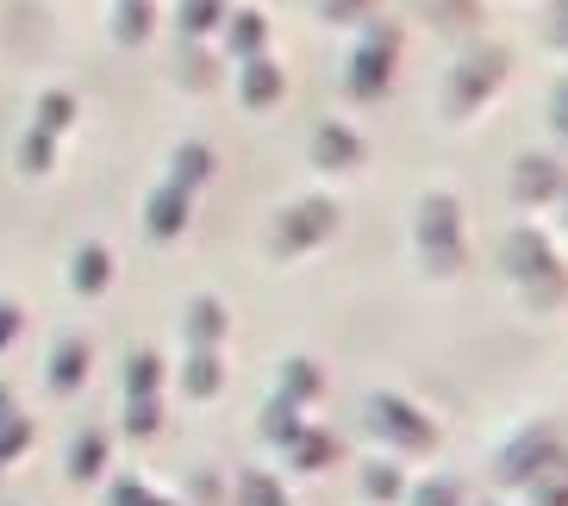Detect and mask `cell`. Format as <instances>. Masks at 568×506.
Returning a JSON list of instances; mask_svg holds the SVG:
<instances>
[{
    "label": "cell",
    "mask_w": 568,
    "mask_h": 506,
    "mask_svg": "<svg viewBox=\"0 0 568 506\" xmlns=\"http://www.w3.org/2000/svg\"><path fill=\"white\" fill-rule=\"evenodd\" d=\"M500 270L518 287L525 313H562L568 306V263L556 256L550 232H537L531 220L500 237Z\"/></svg>",
    "instance_id": "obj_1"
},
{
    "label": "cell",
    "mask_w": 568,
    "mask_h": 506,
    "mask_svg": "<svg viewBox=\"0 0 568 506\" xmlns=\"http://www.w3.org/2000/svg\"><path fill=\"white\" fill-rule=\"evenodd\" d=\"M413 251H418V270L437 275V282L463 275V263H468V237H463V201H456V194H425V201H418Z\"/></svg>",
    "instance_id": "obj_2"
},
{
    "label": "cell",
    "mask_w": 568,
    "mask_h": 506,
    "mask_svg": "<svg viewBox=\"0 0 568 506\" xmlns=\"http://www.w3.org/2000/svg\"><path fill=\"white\" fill-rule=\"evenodd\" d=\"M506 75H513V51H506V44H468L450 63V75H444V119L481 113V107L506 88Z\"/></svg>",
    "instance_id": "obj_3"
},
{
    "label": "cell",
    "mask_w": 568,
    "mask_h": 506,
    "mask_svg": "<svg viewBox=\"0 0 568 506\" xmlns=\"http://www.w3.org/2000/svg\"><path fill=\"white\" fill-rule=\"evenodd\" d=\"M394 63H400V26H368L363 44H356L351 69H344V94L351 101H382L387 82H394Z\"/></svg>",
    "instance_id": "obj_4"
},
{
    "label": "cell",
    "mask_w": 568,
    "mask_h": 506,
    "mask_svg": "<svg viewBox=\"0 0 568 506\" xmlns=\"http://www.w3.org/2000/svg\"><path fill=\"white\" fill-rule=\"evenodd\" d=\"M363 419H368V432H375V438L400 444V451H432V444H437L432 413H418L413 401H400V394H368Z\"/></svg>",
    "instance_id": "obj_5"
},
{
    "label": "cell",
    "mask_w": 568,
    "mask_h": 506,
    "mask_svg": "<svg viewBox=\"0 0 568 506\" xmlns=\"http://www.w3.org/2000/svg\"><path fill=\"white\" fill-rule=\"evenodd\" d=\"M562 182H568L562 156H550V151H525V156H513L506 194H513V206H531V213H537V206H556Z\"/></svg>",
    "instance_id": "obj_6"
},
{
    "label": "cell",
    "mask_w": 568,
    "mask_h": 506,
    "mask_svg": "<svg viewBox=\"0 0 568 506\" xmlns=\"http://www.w3.org/2000/svg\"><path fill=\"white\" fill-rule=\"evenodd\" d=\"M550 451H556L550 425H525V432H513V438L500 444V456H494V482H500V488H525V475H531Z\"/></svg>",
    "instance_id": "obj_7"
},
{
    "label": "cell",
    "mask_w": 568,
    "mask_h": 506,
    "mask_svg": "<svg viewBox=\"0 0 568 506\" xmlns=\"http://www.w3.org/2000/svg\"><path fill=\"white\" fill-rule=\"evenodd\" d=\"M332 232H337V206L332 201H301V206H287L282 225H275V251L301 256V251H313L318 237H332Z\"/></svg>",
    "instance_id": "obj_8"
},
{
    "label": "cell",
    "mask_w": 568,
    "mask_h": 506,
    "mask_svg": "<svg viewBox=\"0 0 568 506\" xmlns=\"http://www.w3.org/2000/svg\"><path fill=\"white\" fill-rule=\"evenodd\" d=\"M525 506H568V451L562 444L525 475Z\"/></svg>",
    "instance_id": "obj_9"
},
{
    "label": "cell",
    "mask_w": 568,
    "mask_h": 506,
    "mask_svg": "<svg viewBox=\"0 0 568 506\" xmlns=\"http://www.w3.org/2000/svg\"><path fill=\"white\" fill-rule=\"evenodd\" d=\"M313 163L318 169H356L363 163V138H356L351 125H337V119L332 125H318L313 132Z\"/></svg>",
    "instance_id": "obj_10"
},
{
    "label": "cell",
    "mask_w": 568,
    "mask_h": 506,
    "mask_svg": "<svg viewBox=\"0 0 568 506\" xmlns=\"http://www.w3.org/2000/svg\"><path fill=\"white\" fill-rule=\"evenodd\" d=\"M244 107H275L282 101V63H268V57H244Z\"/></svg>",
    "instance_id": "obj_11"
},
{
    "label": "cell",
    "mask_w": 568,
    "mask_h": 506,
    "mask_svg": "<svg viewBox=\"0 0 568 506\" xmlns=\"http://www.w3.org/2000/svg\"><path fill=\"white\" fill-rule=\"evenodd\" d=\"M432 7V26H444V32H456V38H475L481 32V0H425Z\"/></svg>",
    "instance_id": "obj_12"
},
{
    "label": "cell",
    "mask_w": 568,
    "mask_h": 506,
    "mask_svg": "<svg viewBox=\"0 0 568 506\" xmlns=\"http://www.w3.org/2000/svg\"><path fill=\"white\" fill-rule=\"evenodd\" d=\"M263 13H251V7H237V13H225V38H232V57H263Z\"/></svg>",
    "instance_id": "obj_13"
},
{
    "label": "cell",
    "mask_w": 568,
    "mask_h": 506,
    "mask_svg": "<svg viewBox=\"0 0 568 506\" xmlns=\"http://www.w3.org/2000/svg\"><path fill=\"white\" fill-rule=\"evenodd\" d=\"M113 38L119 44H144V38H151V0H119Z\"/></svg>",
    "instance_id": "obj_14"
},
{
    "label": "cell",
    "mask_w": 568,
    "mask_h": 506,
    "mask_svg": "<svg viewBox=\"0 0 568 506\" xmlns=\"http://www.w3.org/2000/svg\"><path fill=\"white\" fill-rule=\"evenodd\" d=\"M537 32H544V44H550V51H568V0H544Z\"/></svg>",
    "instance_id": "obj_15"
},
{
    "label": "cell",
    "mask_w": 568,
    "mask_h": 506,
    "mask_svg": "<svg viewBox=\"0 0 568 506\" xmlns=\"http://www.w3.org/2000/svg\"><path fill=\"white\" fill-rule=\"evenodd\" d=\"M225 26V0H182V32H213Z\"/></svg>",
    "instance_id": "obj_16"
},
{
    "label": "cell",
    "mask_w": 568,
    "mask_h": 506,
    "mask_svg": "<svg viewBox=\"0 0 568 506\" xmlns=\"http://www.w3.org/2000/svg\"><path fill=\"white\" fill-rule=\"evenodd\" d=\"M182 213H187V194H175V188H169V194H156L151 225H156V232H175V225H182Z\"/></svg>",
    "instance_id": "obj_17"
},
{
    "label": "cell",
    "mask_w": 568,
    "mask_h": 506,
    "mask_svg": "<svg viewBox=\"0 0 568 506\" xmlns=\"http://www.w3.org/2000/svg\"><path fill=\"white\" fill-rule=\"evenodd\" d=\"M318 13L332 19V26H356V19L375 13V0H318Z\"/></svg>",
    "instance_id": "obj_18"
},
{
    "label": "cell",
    "mask_w": 568,
    "mask_h": 506,
    "mask_svg": "<svg viewBox=\"0 0 568 506\" xmlns=\"http://www.w3.org/2000/svg\"><path fill=\"white\" fill-rule=\"evenodd\" d=\"M550 132H556V144L568 151V75L550 82Z\"/></svg>",
    "instance_id": "obj_19"
},
{
    "label": "cell",
    "mask_w": 568,
    "mask_h": 506,
    "mask_svg": "<svg viewBox=\"0 0 568 506\" xmlns=\"http://www.w3.org/2000/svg\"><path fill=\"white\" fill-rule=\"evenodd\" d=\"M69 119H75V101H69V94H44V101H38V125H44V132H57Z\"/></svg>",
    "instance_id": "obj_20"
},
{
    "label": "cell",
    "mask_w": 568,
    "mask_h": 506,
    "mask_svg": "<svg viewBox=\"0 0 568 506\" xmlns=\"http://www.w3.org/2000/svg\"><path fill=\"white\" fill-rule=\"evenodd\" d=\"M456 494L463 488H456L450 475H437V482H425V488L413 494V506H456Z\"/></svg>",
    "instance_id": "obj_21"
},
{
    "label": "cell",
    "mask_w": 568,
    "mask_h": 506,
    "mask_svg": "<svg viewBox=\"0 0 568 506\" xmlns=\"http://www.w3.org/2000/svg\"><path fill=\"white\" fill-rule=\"evenodd\" d=\"M106 282V256L101 251H82L75 256V287H101Z\"/></svg>",
    "instance_id": "obj_22"
},
{
    "label": "cell",
    "mask_w": 568,
    "mask_h": 506,
    "mask_svg": "<svg viewBox=\"0 0 568 506\" xmlns=\"http://www.w3.org/2000/svg\"><path fill=\"white\" fill-rule=\"evenodd\" d=\"M363 488L375 494V500H394V494H400V469H387V463H382V469L363 475Z\"/></svg>",
    "instance_id": "obj_23"
},
{
    "label": "cell",
    "mask_w": 568,
    "mask_h": 506,
    "mask_svg": "<svg viewBox=\"0 0 568 506\" xmlns=\"http://www.w3.org/2000/svg\"><path fill=\"white\" fill-rule=\"evenodd\" d=\"M201 175H206V151H201V144H187V151L182 156H175V182H201Z\"/></svg>",
    "instance_id": "obj_24"
},
{
    "label": "cell",
    "mask_w": 568,
    "mask_h": 506,
    "mask_svg": "<svg viewBox=\"0 0 568 506\" xmlns=\"http://www.w3.org/2000/svg\"><path fill=\"white\" fill-rule=\"evenodd\" d=\"M287 388H294V394H313V388H318V370L306 363V356H294V370H287Z\"/></svg>",
    "instance_id": "obj_25"
},
{
    "label": "cell",
    "mask_w": 568,
    "mask_h": 506,
    "mask_svg": "<svg viewBox=\"0 0 568 506\" xmlns=\"http://www.w3.org/2000/svg\"><path fill=\"white\" fill-rule=\"evenodd\" d=\"M44 156H51V144H44V132H38V138H26V163H32V169H44Z\"/></svg>",
    "instance_id": "obj_26"
},
{
    "label": "cell",
    "mask_w": 568,
    "mask_h": 506,
    "mask_svg": "<svg viewBox=\"0 0 568 506\" xmlns=\"http://www.w3.org/2000/svg\"><path fill=\"white\" fill-rule=\"evenodd\" d=\"M556 225L568 232V182H562V194H556Z\"/></svg>",
    "instance_id": "obj_27"
},
{
    "label": "cell",
    "mask_w": 568,
    "mask_h": 506,
    "mask_svg": "<svg viewBox=\"0 0 568 506\" xmlns=\"http://www.w3.org/2000/svg\"><path fill=\"white\" fill-rule=\"evenodd\" d=\"M487 506H500V500H487Z\"/></svg>",
    "instance_id": "obj_28"
}]
</instances>
